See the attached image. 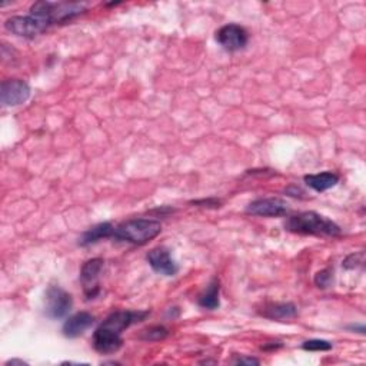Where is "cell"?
Returning a JSON list of instances; mask_svg holds the SVG:
<instances>
[{
	"instance_id": "cell-1",
	"label": "cell",
	"mask_w": 366,
	"mask_h": 366,
	"mask_svg": "<svg viewBox=\"0 0 366 366\" xmlns=\"http://www.w3.org/2000/svg\"><path fill=\"white\" fill-rule=\"evenodd\" d=\"M285 227L289 232L298 235L336 238L342 234L340 227L334 221L316 212H302V214L289 216Z\"/></svg>"
},
{
	"instance_id": "cell-2",
	"label": "cell",
	"mask_w": 366,
	"mask_h": 366,
	"mask_svg": "<svg viewBox=\"0 0 366 366\" xmlns=\"http://www.w3.org/2000/svg\"><path fill=\"white\" fill-rule=\"evenodd\" d=\"M162 232V225L155 219H129L119 223L113 230V236L116 241L128 242L132 245H146L155 239Z\"/></svg>"
},
{
	"instance_id": "cell-3",
	"label": "cell",
	"mask_w": 366,
	"mask_h": 366,
	"mask_svg": "<svg viewBox=\"0 0 366 366\" xmlns=\"http://www.w3.org/2000/svg\"><path fill=\"white\" fill-rule=\"evenodd\" d=\"M86 9L83 3H74V2H36L30 8V14L42 19L49 26L56 23H65L72 21L73 17L79 16Z\"/></svg>"
},
{
	"instance_id": "cell-4",
	"label": "cell",
	"mask_w": 366,
	"mask_h": 366,
	"mask_svg": "<svg viewBox=\"0 0 366 366\" xmlns=\"http://www.w3.org/2000/svg\"><path fill=\"white\" fill-rule=\"evenodd\" d=\"M5 28L16 36L26 37V39H34L37 34L45 32L49 28V25L43 22L42 19L29 14V16L9 17L5 23Z\"/></svg>"
},
{
	"instance_id": "cell-5",
	"label": "cell",
	"mask_w": 366,
	"mask_h": 366,
	"mask_svg": "<svg viewBox=\"0 0 366 366\" xmlns=\"http://www.w3.org/2000/svg\"><path fill=\"white\" fill-rule=\"evenodd\" d=\"M73 306V298L61 286H50L46 292L45 314L50 319L65 318Z\"/></svg>"
},
{
	"instance_id": "cell-6",
	"label": "cell",
	"mask_w": 366,
	"mask_h": 366,
	"mask_svg": "<svg viewBox=\"0 0 366 366\" xmlns=\"http://www.w3.org/2000/svg\"><path fill=\"white\" fill-rule=\"evenodd\" d=\"M103 259L94 258L83 263L81 269V282L83 285V292L88 299H94L101 292L99 276L103 269Z\"/></svg>"
},
{
	"instance_id": "cell-7",
	"label": "cell",
	"mask_w": 366,
	"mask_h": 366,
	"mask_svg": "<svg viewBox=\"0 0 366 366\" xmlns=\"http://www.w3.org/2000/svg\"><path fill=\"white\" fill-rule=\"evenodd\" d=\"M30 98V86L22 79H8L0 86V101L5 106H19Z\"/></svg>"
},
{
	"instance_id": "cell-8",
	"label": "cell",
	"mask_w": 366,
	"mask_h": 366,
	"mask_svg": "<svg viewBox=\"0 0 366 366\" xmlns=\"http://www.w3.org/2000/svg\"><path fill=\"white\" fill-rule=\"evenodd\" d=\"M216 42L227 52H238L247 45L249 34L245 28L230 23L216 32Z\"/></svg>"
},
{
	"instance_id": "cell-9",
	"label": "cell",
	"mask_w": 366,
	"mask_h": 366,
	"mask_svg": "<svg viewBox=\"0 0 366 366\" xmlns=\"http://www.w3.org/2000/svg\"><path fill=\"white\" fill-rule=\"evenodd\" d=\"M246 214L262 218H281L289 214V205L279 198H263L249 203Z\"/></svg>"
},
{
	"instance_id": "cell-10",
	"label": "cell",
	"mask_w": 366,
	"mask_h": 366,
	"mask_svg": "<svg viewBox=\"0 0 366 366\" xmlns=\"http://www.w3.org/2000/svg\"><path fill=\"white\" fill-rule=\"evenodd\" d=\"M146 259L153 271L163 276H175L179 271L178 263L172 258L169 249H166L165 246L153 247L148 254Z\"/></svg>"
},
{
	"instance_id": "cell-11",
	"label": "cell",
	"mask_w": 366,
	"mask_h": 366,
	"mask_svg": "<svg viewBox=\"0 0 366 366\" xmlns=\"http://www.w3.org/2000/svg\"><path fill=\"white\" fill-rule=\"evenodd\" d=\"M123 345L122 335L110 332L103 326H99L93 334V348L96 352L102 355H110L118 352Z\"/></svg>"
},
{
	"instance_id": "cell-12",
	"label": "cell",
	"mask_w": 366,
	"mask_h": 366,
	"mask_svg": "<svg viewBox=\"0 0 366 366\" xmlns=\"http://www.w3.org/2000/svg\"><path fill=\"white\" fill-rule=\"evenodd\" d=\"M93 323H94L93 315H90L89 312H78L73 316L68 318V321L65 322L62 327V332L66 338H70V339L78 338L83 335Z\"/></svg>"
},
{
	"instance_id": "cell-13",
	"label": "cell",
	"mask_w": 366,
	"mask_h": 366,
	"mask_svg": "<svg viewBox=\"0 0 366 366\" xmlns=\"http://www.w3.org/2000/svg\"><path fill=\"white\" fill-rule=\"evenodd\" d=\"M296 315H298V307L291 302L271 303V305H267L262 312V316H265L267 319H272V321L292 319Z\"/></svg>"
},
{
	"instance_id": "cell-14",
	"label": "cell",
	"mask_w": 366,
	"mask_h": 366,
	"mask_svg": "<svg viewBox=\"0 0 366 366\" xmlns=\"http://www.w3.org/2000/svg\"><path fill=\"white\" fill-rule=\"evenodd\" d=\"M113 230H114V226L112 223H109V222H103V223L96 225V226L88 229L86 232L82 235V238L79 239V245L81 246H89V245H93V243H98L102 239L112 238L113 236Z\"/></svg>"
},
{
	"instance_id": "cell-15",
	"label": "cell",
	"mask_w": 366,
	"mask_h": 366,
	"mask_svg": "<svg viewBox=\"0 0 366 366\" xmlns=\"http://www.w3.org/2000/svg\"><path fill=\"white\" fill-rule=\"evenodd\" d=\"M338 182H339V176L334 172H322V173H316V175L305 176V183L316 192H325L327 189H331L336 186Z\"/></svg>"
},
{
	"instance_id": "cell-16",
	"label": "cell",
	"mask_w": 366,
	"mask_h": 366,
	"mask_svg": "<svg viewBox=\"0 0 366 366\" xmlns=\"http://www.w3.org/2000/svg\"><path fill=\"white\" fill-rule=\"evenodd\" d=\"M198 303L203 309L207 311H215L219 307V281L214 279L212 281L207 287L203 291V294L199 296Z\"/></svg>"
},
{
	"instance_id": "cell-17",
	"label": "cell",
	"mask_w": 366,
	"mask_h": 366,
	"mask_svg": "<svg viewBox=\"0 0 366 366\" xmlns=\"http://www.w3.org/2000/svg\"><path fill=\"white\" fill-rule=\"evenodd\" d=\"M167 335H169V331L165 326H150L139 334V339L146 340V342L163 340L165 338H167Z\"/></svg>"
},
{
	"instance_id": "cell-18",
	"label": "cell",
	"mask_w": 366,
	"mask_h": 366,
	"mask_svg": "<svg viewBox=\"0 0 366 366\" xmlns=\"http://www.w3.org/2000/svg\"><path fill=\"white\" fill-rule=\"evenodd\" d=\"M302 348L309 352H326V351L332 349V343L323 340V339H311V340L303 342Z\"/></svg>"
},
{
	"instance_id": "cell-19",
	"label": "cell",
	"mask_w": 366,
	"mask_h": 366,
	"mask_svg": "<svg viewBox=\"0 0 366 366\" xmlns=\"http://www.w3.org/2000/svg\"><path fill=\"white\" fill-rule=\"evenodd\" d=\"M314 282L321 289L329 287L332 285V282H334V271H332V269H323V271H321V272H318L315 275Z\"/></svg>"
},
{
	"instance_id": "cell-20",
	"label": "cell",
	"mask_w": 366,
	"mask_h": 366,
	"mask_svg": "<svg viewBox=\"0 0 366 366\" xmlns=\"http://www.w3.org/2000/svg\"><path fill=\"white\" fill-rule=\"evenodd\" d=\"M362 265H363V252L349 255L348 258L343 261V267L345 269H355V267L362 266Z\"/></svg>"
},
{
	"instance_id": "cell-21",
	"label": "cell",
	"mask_w": 366,
	"mask_h": 366,
	"mask_svg": "<svg viewBox=\"0 0 366 366\" xmlns=\"http://www.w3.org/2000/svg\"><path fill=\"white\" fill-rule=\"evenodd\" d=\"M232 363H235V365H259L261 362L255 358H250V356H239V358L234 359Z\"/></svg>"
},
{
	"instance_id": "cell-22",
	"label": "cell",
	"mask_w": 366,
	"mask_h": 366,
	"mask_svg": "<svg viewBox=\"0 0 366 366\" xmlns=\"http://www.w3.org/2000/svg\"><path fill=\"white\" fill-rule=\"evenodd\" d=\"M195 205H212V206H214V207H219V205H221V201H216V199H207V201H196V202H194Z\"/></svg>"
},
{
	"instance_id": "cell-23",
	"label": "cell",
	"mask_w": 366,
	"mask_h": 366,
	"mask_svg": "<svg viewBox=\"0 0 366 366\" xmlns=\"http://www.w3.org/2000/svg\"><path fill=\"white\" fill-rule=\"evenodd\" d=\"M6 365L9 366V365H28L26 362H23V360H19V359H12V360H9V362H6Z\"/></svg>"
}]
</instances>
